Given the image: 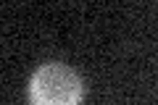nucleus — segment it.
<instances>
[{
    "instance_id": "obj_1",
    "label": "nucleus",
    "mask_w": 158,
    "mask_h": 105,
    "mask_svg": "<svg viewBox=\"0 0 158 105\" xmlns=\"http://www.w3.org/2000/svg\"><path fill=\"white\" fill-rule=\"evenodd\" d=\"M29 105H82L85 84L66 63H42L27 84Z\"/></svg>"
}]
</instances>
